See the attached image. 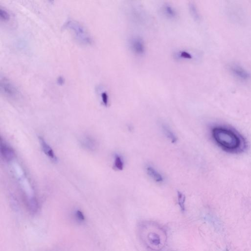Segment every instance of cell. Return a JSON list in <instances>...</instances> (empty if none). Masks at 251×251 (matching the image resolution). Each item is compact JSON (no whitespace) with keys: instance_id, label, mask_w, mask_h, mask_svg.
I'll return each instance as SVG.
<instances>
[{"instance_id":"obj_1","label":"cell","mask_w":251,"mask_h":251,"mask_svg":"<svg viewBox=\"0 0 251 251\" xmlns=\"http://www.w3.org/2000/svg\"><path fill=\"white\" fill-rule=\"evenodd\" d=\"M211 132L215 143L228 153H241L246 148L243 136L231 128L221 126L214 127Z\"/></svg>"},{"instance_id":"obj_2","label":"cell","mask_w":251,"mask_h":251,"mask_svg":"<svg viewBox=\"0 0 251 251\" xmlns=\"http://www.w3.org/2000/svg\"><path fill=\"white\" fill-rule=\"evenodd\" d=\"M147 226H144L145 229L148 230L149 232L147 233L146 236L147 246L152 248L154 250H158L160 248H161L163 244V239L162 238L163 236H165L164 232L162 229L159 227L157 226L151 224V230L150 226L149 224Z\"/></svg>"},{"instance_id":"obj_3","label":"cell","mask_w":251,"mask_h":251,"mask_svg":"<svg viewBox=\"0 0 251 251\" xmlns=\"http://www.w3.org/2000/svg\"><path fill=\"white\" fill-rule=\"evenodd\" d=\"M130 47L135 54L142 56L146 52V46L144 42L139 36H133L129 42Z\"/></svg>"},{"instance_id":"obj_4","label":"cell","mask_w":251,"mask_h":251,"mask_svg":"<svg viewBox=\"0 0 251 251\" xmlns=\"http://www.w3.org/2000/svg\"><path fill=\"white\" fill-rule=\"evenodd\" d=\"M1 91L3 92L4 94L8 97H13V96H16L18 92L15 86L5 78L1 79Z\"/></svg>"},{"instance_id":"obj_5","label":"cell","mask_w":251,"mask_h":251,"mask_svg":"<svg viewBox=\"0 0 251 251\" xmlns=\"http://www.w3.org/2000/svg\"><path fill=\"white\" fill-rule=\"evenodd\" d=\"M230 70L233 75L242 80H247L251 77L250 73L242 67L237 65H232Z\"/></svg>"},{"instance_id":"obj_6","label":"cell","mask_w":251,"mask_h":251,"mask_svg":"<svg viewBox=\"0 0 251 251\" xmlns=\"http://www.w3.org/2000/svg\"><path fill=\"white\" fill-rule=\"evenodd\" d=\"M161 11L164 15L169 19H176L178 17V12L176 8L171 4H163L161 8Z\"/></svg>"},{"instance_id":"obj_7","label":"cell","mask_w":251,"mask_h":251,"mask_svg":"<svg viewBox=\"0 0 251 251\" xmlns=\"http://www.w3.org/2000/svg\"><path fill=\"white\" fill-rule=\"evenodd\" d=\"M1 153L3 158L7 161L11 160L15 155L14 150L11 147L2 144H1Z\"/></svg>"},{"instance_id":"obj_8","label":"cell","mask_w":251,"mask_h":251,"mask_svg":"<svg viewBox=\"0 0 251 251\" xmlns=\"http://www.w3.org/2000/svg\"><path fill=\"white\" fill-rule=\"evenodd\" d=\"M146 171L149 176L152 178L155 182L157 183H161L163 181V177H162L161 174L155 169L153 168V167H147Z\"/></svg>"},{"instance_id":"obj_9","label":"cell","mask_w":251,"mask_h":251,"mask_svg":"<svg viewBox=\"0 0 251 251\" xmlns=\"http://www.w3.org/2000/svg\"><path fill=\"white\" fill-rule=\"evenodd\" d=\"M39 139L41 142L42 148L43 149V150L44 152V153L46 154V155H48L50 158H52V160H57L56 159V155H54V152L53 151V150L49 146V145L46 143L44 139L42 138V137H39Z\"/></svg>"},{"instance_id":"obj_10","label":"cell","mask_w":251,"mask_h":251,"mask_svg":"<svg viewBox=\"0 0 251 251\" xmlns=\"http://www.w3.org/2000/svg\"><path fill=\"white\" fill-rule=\"evenodd\" d=\"M162 129L163 130L164 133L165 135L168 139H169V140L172 143H175L177 141L176 136L175 135L173 132L168 128V127L166 126V125H163Z\"/></svg>"},{"instance_id":"obj_11","label":"cell","mask_w":251,"mask_h":251,"mask_svg":"<svg viewBox=\"0 0 251 251\" xmlns=\"http://www.w3.org/2000/svg\"><path fill=\"white\" fill-rule=\"evenodd\" d=\"M176 57L180 60H191L193 58V56L191 53L187 51H180L176 54Z\"/></svg>"},{"instance_id":"obj_12","label":"cell","mask_w":251,"mask_h":251,"mask_svg":"<svg viewBox=\"0 0 251 251\" xmlns=\"http://www.w3.org/2000/svg\"><path fill=\"white\" fill-rule=\"evenodd\" d=\"M189 10L190 14L195 20H199L200 19V14L197 7L193 3H190L189 4Z\"/></svg>"},{"instance_id":"obj_13","label":"cell","mask_w":251,"mask_h":251,"mask_svg":"<svg viewBox=\"0 0 251 251\" xmlns=\"http://www.w3.org/2000/svg\"><path fill=\"white\" fill-rule=\"evenodd\" d=\"M28 207L29 211L32 213L37 212L38 209V202L35 198H32L28 201Z\"/></svg>"},{"instance_id":"obj_14","label":"cell","mask_w":251,"mask_h":251,"mask_svg":"<svg viewBox=\"0 0 251 251\" xmlns=\"http://www.w3.org/2000/svg\"><path fill=\"white\" fill-rule=\"evenodd\" d=\"M83 144L85 147L90 150H94L96 148V143L93 139L89 137L85 138L83 140Z\"/></svg>"},{"instance_id":"obj_15","label":"cell","mask_w":251,"mask_h":251,"mask_svg":"<svg viewBox=\"0 0 251 251\" xmlns=\"http://www.w3.org/2000/svg\"><path fill=\"white\" fill-rule=\"evenodd\" d=\"M124 166V164L121 157L119 155H115L114 160V166L115 168L119 170L122 171L123 170Z\"/></svg>"},{"instance_id":"obj_16","label":"cell","mask_w":251,"mask_h":251,"mask_svg":"<svg viewBox=\"0 0 251 251\" xmlns=\"http://www.w3.org/2000/svg\"><path fill=\"white\" fill-rule=\"evenodd\" d=\"M178 200L179 205L182 211H184L185 210V196L183 193L180 192H178Z\"/></svg>"},{"instance_id":"obj_17","label":"cell","mask_w":251,"mask_h":251,"mask_svg":"<svg viewBox=\"0 0 251 251\" xmlns=\"http://www.w3.org/2000/svg\"><path fill=\"white\" fill-rule=\"evenodd\" d=\"M10 15L7 11L1 7H0V20L1 21L6 22L10 19Z\"/></svg>"},{"instance_id":"obj_18","label":"cell","mask_w":251,"mask_h":251,"mask_svg":"<svg viewBox=\"0 0 251 251\" xmlns=\"http://www.w3.org/2000/svg\"><path fill=\"white\" fill-rule=\"evenodd\" d=\"M102 98L103 100V103L105 105L107 106L108 103V97L106 92H103L102 94Z\"/></svg>"},{"instance_id":"obj_19","label":"cell","mask_w":251,"mask_h":251,"mask_svg":"<svg viewBox=\"0 0 251 251\" xmlns=\"http://www.w3.org/2000/svg\"><path fill=\"white\" fill-rule=\"evenodd\" d=\"M76 217L77 219L79 221H83L85 220V216L82 212L80 211H77L76 213Z\"/></svg>"}]
</instances>
